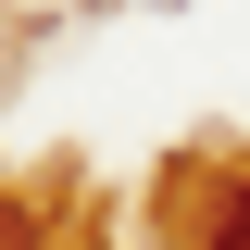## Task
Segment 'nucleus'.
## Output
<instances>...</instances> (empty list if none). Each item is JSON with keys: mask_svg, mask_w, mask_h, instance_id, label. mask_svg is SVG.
Here are the masks:
<instances>
[{"mask_svg": "<svg viewBox=\"0 0 250 250\" xmlns=\"http://www.w3.org/2000/svg\"><path fill=\"white\" fill-rule=\"evenodd\" d=\"M213 250H250V188H238V213H225V238H213Z\"/></svg>", "mask_w": 250, "mask_h": 250, "instance_id": "f257e3e1", "label": "nucleus"}]
</instances>
